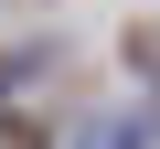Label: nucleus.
<instances>
[{
  "label": "nucleus",
  "mask_w": 160,
  "mask_h": 149,
  "mask_svg": "<svg viewBox=\"0 0 160 149\" xmlns=\"http://www.w3.org/2000/svg\"><path fill=\"white\" fill-rule=\"evenodd\" d=\"M0 149H43V128H0Z\"/></svg>",
  "instance_id": "f257e3e1"
}]
</instances>
